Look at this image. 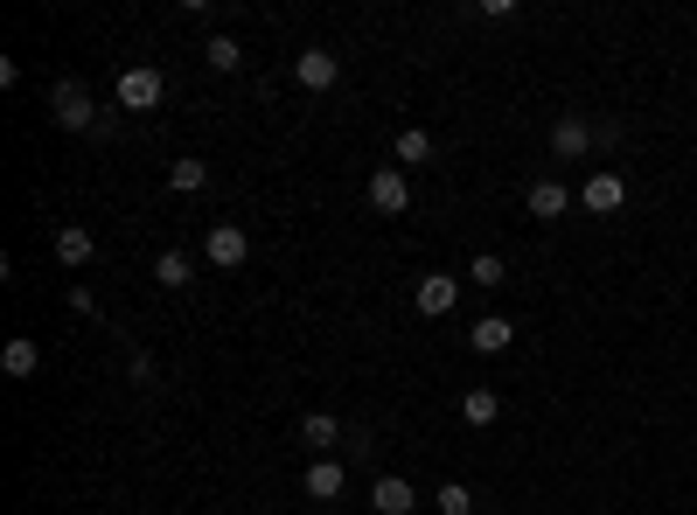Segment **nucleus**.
Instances as JSON below:
<instances>
[{
	"label": "nucleus",
	"instance_id": "obj_1",
	"mask_svg": "<svg viewBox=\"0 0 697 515\" xmlns=\"http://www.w3.org/2000/svg\"><path fill=\"white\" fill-rule=\"evenodd\" d=\"M49 119H57L63 133H98V140L112 133V119H98V105H91V84H84V77H63V84L49 91Z\"/></svg>",
	"mask_w": 697,
	"mask_h": 515
},
{
	"label": "nucleus",
	"instance_id": "obj_2",
	"mask_svg": "<svg viewBox=\"0 0 697 515\" xmlns=\"http://www.w3.org/2000/svg\"><path fill=\"white\" fill-rule=\"evenodd\" d=\"M161 91H168V77L153 63L119 70V112H153V105H161Z\"/></svg>",
	"mask_w": 697,
	"mask_h": 515
},
{
	"label": "nucleus",
	"instance_id": "obj_3",
	"mask_svg": "<svg viewBox=\"0 0 697 515\" xmlns=\"http://www.w3.org/2000/svg\"><path fill=\"white\" fill-rule=\"evenodd\" d=\"M202 258H210L217 272H238L245 258H251V238H245L238 223H210V238H202Z\"/></svg>",
	"mask_w": 697,
	"mask_h": 515
},
{
	"label": "nucleus",
	"instance_id": "obj_4",
	"mask_svg": "<svg viewBox=\"0 0 697 515\" xmlns=\"http://www.w3.org/2000/svg\"><path fill=\"white\" fill-rule=\"evenodd\" d=\"M454 300H460V279H447V272H426L419 286H411V306H419L426 321H447Z\"/></svg>",
	"mask_w": 697,
	"mask_h": 515
},
{
	"label": "nucleus",
	"instance_id": "obj_5",
	"mask_svg": "<svg viewBox=\"0 0 697 515\" xmlns=\"http://www.w3.org/2000/svg\"><path fill=\"white\" fill-rule=\"evenodd\" d=\"M586 153H593V119L586 112H565L551 125V161H586Z\"/></svg>",
	"mask_w": 697,
	"mask_h": 515
},
{
	"label": "nucleus",
	"instance_id": "obj_6",
	"mask_svg": "<svg viewBox=\"0 0 697 515\" xmlns=\"http://www.w3.org/2000/svg\"><path fill=\"white\" fill-rule=\"evenodd\" d=\"M579 202H586L593 216H614V210L628 202V182H621L614 168H593V174H586V189H579Z\"/></svg>",
	"mask_w": 697,
	"mask_h": 515
},
{
	"label": "nucleus",
	"instance_id": "obj_7",
	"mask_svg": "<svg viewBox=\"0 0 697 515\" xmlns=\"http://www.w3.org/2000/svg\"><path fill=\"white\" fill-rule=\"evenodd\" d=\"M370 210H384V216H405V210H411L405 168H377V174H370Z\"/></svg>",
	"mask_w": 697,
	"mask_h": 515
},
{
	"label": "nucleus",
	"instance_id": "obj_8",
	"mask_svg": "<svg viewBox=\"0 0 697 515\" xmlns=\"http://www.w3.org/2000/svg\"><path fill=\"white\" fill-rule=\"evenodd\" d=\"M91 258H98V238H91V230H84V223H57V265L84 272Z\"/></svg>",
	"mask_w": 697,
	"mask_h": 515
},
{
	"label": "nucleus",
	"instance_id": "obj_9",
	"mask_svg": "<svg viewBox=\"0 0 697 515\" xmlns=\"http://www.w3.org/2000/svg\"><path fill=\"white\" fill-rule=\"evenodd\" d=\"M370 508H377V515H419V495H411L405 474H384V481L370 487Z\"/></svg>",
	"mask_w": 697,
	"mask_h": 515
},
{
	"label": "nucleus",
	"instance_id": "obj_10",
	"mask_svg": "<svg viewBox=\"0 0 697 515\" xmlns=\"http://www.w3.org/2000/svg\"><path fill=\"white\" fill-rule=\"evenodd\" d=\"M524 202H530V216H537V223H558L565 210H572V189L545 174V182H530V195H524Z\"/></svg>",
	"mask_w": 697,
	"mask_h": 515
},
{
	"label": "nucleus",
	"instance_id": "obj_11",
	"mask_svg": "<svg viewBox=\"0 0 697 515\" xmlns=\"http://www.w3.org/2000/svg\"><path fill=\"white\" fill-rule=\"evenodd\" d=\"M509 342H516V321H502V314H481V321L468 327V349H475V355H502Z\"/></svg>",
	"mask_w": 697,
	"mask_h": 515
},
{
	"label": "nucleus",
	"instance_id": "obj_12",
	"mask_svg": "<svg viewBox=\"0 0 697 515\" xmlns=\"http://www.w3.org/2000/svg\"><path fill=\"white\" fill-rule=\"evenodd\" d=\"M300 487H307L315 502H335V495L349 487V467H342V460H328V453H321L315 467H307V481H300Z\"/></svg>",
	"mask_w": 697,
	"mask_h": 515
},
{
	"label": "nucleus",
	"instance_id": "obj_13",
	"mask_svg": "<svg viewBox=\"0 0 697 515\" xmlns=\"http://www.w3.org/2000/svg\"><path fill=\"white\" fill-rule=\"evenodd\" d=\"M293 77H300V91H335V77H342V63H335L328 49H307V57L293 63Z\"/></svg>",
	"mask_w": 697,
	"mask_h": 515
},
{
	"label": "nucleus",
	"instance_id": "obj_14",
	"mask_svg": "<svg viewBox=\"0 0 697 515\" xmlns=\"http://www.w3.org/2000/svg\"><path fill=\"white\" fill-rule=\"evenodd\" d=\"M0 370H8L14 383H21V376H36V370H42V342H36V334H14V342L0 349Z\"/></svg>",
	"mask_w": 697,
	"mask_h": 515
},
{
	"label": "nucleus",
	"instance_id": "obj_15",
	"mask_svg": "<svg viewBox=\"0 0 697 515\" xmlns=\"http://www.w3.org/2000/svg\"><path fill=\"white\" fill-rule=\"evenodd\" d=\"M153 286H168V293L196 286V258L189 251H161V258H153Z\"/></svg>",
	"mask_w": 697,
	"mask_h": 515
},
{
	"label": "nucleus",
	"instance_id": "obj_16",
	"mask_svg": "<svg viewBox=\"0 0 697 515\" xmlns=\"http://www.w3.org/2000/svg\"><path fill=\"white\" fill-rule=\"evenodd\" d=\"M468 286H481V293H496V286H509V265L496 251H475L468 258Z\"/></svg>",
	"mask_w": 697,
	"mask_h": 515
},
{
	"label": "nucleus",
	"instance_id": "obj_17",
	"mask_svg": "<svg viewBox=\"0 0 697 515\" xmlns=\"http://www.w3.org/2000/svg\"><path fill=\"white\" fill-rule=\"evenodd\" d=\"M432 161V133H426V125H405V133H398V168H426Z\"/></svg>",
	"mask_w": 697,
	"mask_h": 515
},
{
	"label": "nucleus",
	"instance_id": "obj_18",
	"mask_svg": "<svg viewBox=\"0 0 697 515\" xmlns=\"http://www.w3.org/2000/svg\"><path fill=\"white\" fill-rule=\"evenodd\" d=\"M460 418H468V425H496L502 418V397L496 391H468V397H460Z\"/></svg>",
	"mask_w": 697,
	"mask_h": 515
},
{
	"label": "nucleus",
	"instance_id": "obj_19",
	"mask_svg": "<svg viewBox=\"0 0 697 515\" xmlns=\"http://www.w3.org/2000/svg\"><path fill=\"white\" fill-rule=\"evenodd\" d=\"M300 440H307V446H335V440H342V418H328V411H307V418H300Z\"/></svg>",
	"mask_w": 697,
	"mask_h": 515
},
{
	"label": "nucleus",
	"instance_id": "obj_20",
	"mask_svg": "<svg viewBox=\"0 0 697 515\" xmlns=\"http://www.w3.org/2000/svg\"><path fill=\"white\" fill-rule=\"evenodd\" d=\"M168 182L182 189V195H202V189H210V168H202V161H175V168H168Z\"/></svg>",
	"mask_w": 697,
	"mask_h": 515
},
{
	"label": "nucleus",
	"instance_id": "obj_21",
	"mask_svg": "<svg viewBox=\"0 0 697 515\" xmlns=\"http://www.w3.org/2000/svg\"><path fill=\"white\" fill-rule=\"evenodd\" d=\"M432 508H440V515H475V495H468V481H447L440 495H432Z\"/></svg>",
	"mask_w": 697,
	"mask_h": 515
},
{
	"label": "nucleus",
	"instance_id": "obj_22",
	"mask_svg": "<svg viewBox=\"0 0 697 515\" xmlns=\"http://www.w3.org/2000/svg\"><path fill=\"white\" fill-rule=\"evenodd\" d=\"M202 57H210V70H238L245 49H238V36H210V49H202Z\"/></svg>",
	"mask_w": 697,
	"mask_h": 515
}]
</instances>
